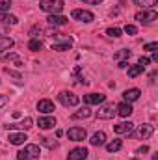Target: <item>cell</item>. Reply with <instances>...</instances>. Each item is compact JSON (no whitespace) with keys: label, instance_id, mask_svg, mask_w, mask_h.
Segmentation results:
<instances>
[{"label":"cell","instance_id":"obj_29","mask_svg":"<svg viewBox=\"0 0 158 160\" xmlns=\"http://www.w3.org/2000/svg\"><path fill=\"white\" fill-rule=\"evenodd\" d=\"M39 142L45 145V147H48V149L58 147V142H56V140H52V138H39Z\"/></svg>","mask_w":158,"mask_h":160},{"label":"cell","instance_id":"obj_1","mask_svg":"<svg viewBox=\"0 0 158 160\" xmlns=\"http://www.w3.org/2000/svg\"><path fill=\"white\" fill-rule=\"evenodd\" d=\"M39 155H41L39 145L28 143L24 149H21V151L17 153V160H39Z\"/></svg>","mask_w":158,"mask_h":160},{"label":"cell","instance_id":"obj_30","mask_svg":"<svg viewBox=\"0 0 158 160\" xmlns=\"http://www.w3.org/2000/svg\"><path fill=\"white\" fill-rule=\"evenodd\" d=\"M28 48H30V50H34V52H37V50L43 48V43H41L39 39H36V38H34V39H30V43H28Z\"/></svg>","mask_w":158,"mask_h":160},{"label":"cell","instance_id":"obj_41","mask_svg":"<svg viewBox=\"0 0 158 160\" xmlns=\"http://www.w3.org/2000/svg\"><path fill=\"white\" fill-rule=\"evenodd\" d=\"M151 62H158V52H153V58H151Z\"/></svg>","mask_w":158,"mask_h":160},{"label":"cell","instance_id":"obj_18","mask_svg":"<svg viewBox=\"0 0 158 160\" xmlns=\"http://www.w3.org/2000/svg\"><path fill=\"white\" fill-rule=\"evenodd\" d=\"M37 125H39V128H43V130H48V128H54L56 127V119L52 116H45V118H39Z\"/></svg>","mask_w":158,"mask_h":160},{"label":"cell","instance_id":"obj_24","mask_svg":"<svg viewBox=\"0 0 158 160\" xmlns=\"http://www.w3.org/2000/svg\"><path fill=\"white\" fill-rule=\"evenodd\" d=\"M13 45H15V41L11 39V38H0V52H4V50H9Z\"/></svg>","mask_w":158,"mask_h":160},{"label":"cell","instance_id":"obj_17","mask_svg":"<svg viewBox=\"0 0 158 160\" xmlns=\"http://www.w3.org/2000/svg\"><path fill=\"white\" fill-rule=\"evenodd\" d=\"M140 95H141V91L138 88H132V89H126L123 93V99H125V102H134V101L140 99Z\"/></svg>","mask_w":158,"mask_h":160},{"label":"cell","instance_id":"obj_21","mask_svg":"<svg viewBox=\"0 0 158 160\" xmlns=\"http://www.w3.org/2000/svg\"><path fill=\"white\" fill-rule=\"evenodd\" d=\"M2 62H11V63H15L17 67L22 65V60H21L15 52H7V54H4V56H2Z\"/></svg>","mask_w":158,"mask_h":160},{"label":"cell","instance_id":"obj_42","mask_svg":"<svg viewBox=\"0 0 158 160\" xmlns=\"http://www.w3.org/2000/svg\"><path fill=\"white\" fill-rule=\"evenodd\" d=\"M132 160H138V158H132Z\"/></svg>","mask_w":158,"mask_h":160},{"label":"cell","instance_id":"obj_25","mask_svg":"<svg viewBox=\"0 0 158 160\" xmlns=\"http://www.w3.org/2000/svg\"><path fill=\"white\" fill-rule=\"evenodd\" d=\"M121 147H123V142H121V140H114V142L106 143V151H108V153H116Z\"/></svg>","mask_w":158,"mask_h":160},{"label":"cell","instance_id":"obj_5","mask_svg":"<svg viewBox=\"0 0 158 160\" xmlns=\"http://www.w3.org/2000/svg\"><path fill=\"white\" fill-rule=\"evenodd\" d=\"M58 99H60V102H62L63 106H77L80 102V99L75 93H71V91H62V93L58 95Z\"/></svg>","mask_w":158,"mask_h":160},{"label":"cell","instance_id":"obj_38","mask_svg":"<svg viewBox=\"0 0 158 160\" xmlns=\"http://www.w3.org/2000/svg\"><path fill=\"white\" fill-rule=\"evenodd\" d=\"M147 151H149V147H147V145H143V147H140L136 153H138V155H143V153H147Z\"/></svg>","mask_w":158,"mask_h":160},{"label":"cell","instance_id":"obj_27","mask_svg":"<svg viewBox=\"0 0 158 160\" xmlns=\"http://www.w3.org/2000/svg\"><path fill=\"white\" fill-rule=\"evenodd\" d=\"M158 0H134V4L136 6H140V8H143V9H149V8H155V4H156Z\"/></svg>","mask_w":158,"mask_h":160},{"label":"cell","instance_id":"obj_2","mask_svg":"<svg viewBox=\"0 0 158 160\" xmlns=\"http://www.w3.org/2000/svg\"><path fill=\"white\" fill-rule=\"evenodd\" d=\"M39 9L48 15H58L63 9V0H39Z\"/></svg>","mask_w":158,"mask_h":160},{"label":"cell","instance_id":"obj_33","mask_svg":"<svg viewBox=\"0 0 158 160\" xmlns=\"http://www.w3.org/2000/svg\"><path fill=\"white\" fill-rule=\"evenodd\" d=\"M123 30H125V34H128V36H136V34H138V28H136L134 24H126Z\"/></svg>","mask_w":158,"mask_h":160},{"label":"cell","instance_id":"obj_37","mask_svg":"<svg viewBox=\"0 0 158 160\" xmlns=\"http://www.w3.org/2000/svg\"><path fill=\"white\" fill-rule=\"evenodd\" d=\"M6 104H7V97H6V95H0V108L6 106Z\"/></svg>","mask_w":158,"mask_h":160},{"label":"cell","instance_id":"obj_23","mask_svg":"<svg viewBox=\"0 0 158 160\" xmlns=\"http://www.w3.org/2000/svg\"><path fill=\"white\" fill-rule=\"evenodd\" d=\"M89 116H91L89 106H84L82 110H78V112H75V114H73V119H87Z\"/></svg>","mask_w":158,"mask_h":160},{"label":"cell","instance_id":"obj_36","mask_svg":"<svg viewBox=\"0 0 158 160\" xmlns=\"http://www.w3.org/2000/svg\"><path fill=\"white\" fill-rule=\"evenodd\" d=\"M149 63H151V60H149V58H145V56H141V58L138 60V65H141L143 69H145V67H147Z\"/></svg>","mask_w":158,"mask_h":160},{"label":"cell","instance_id":"obj_39","mask_svg":"<svg viewBox=\"0 0 158 160\" xmlns=\"http://www.w3.org/2000/svg\"><path fill=\"white\" fill-rule=\"evenodd\" d=\"M126 65H128V62H126V60H121V62H119V69H125V67H126Z\"/></svg>","mask_w":158,"mask_h":160},{"label":"cell","instance_id":"obj_40","mask_svg":"<svg viewBox=\"0 0 158 160\" xmlns=\"http://www.w3.org/2000/svg\"><path fill=\"white\" fill-rule=\"evenodd\" d=\"M82 2H86V4H93V6H95V4H101L102 0H82Z\"/></svg>","mask_w":158,"mask_h":160},{"label":"cell","instance_id":"obj_20","mask_svg":"<svg viewBox=\"0 0 158 160\" xmlns=\"http://www.w3.org/2000/svg\"><path fill=\"white\" fill-rule=\"evenodd\" d=\"M73 47V39L71 38H67V39L63 41V43H52V50H56V52H63V50H69Z\"/></svg>","mask_w":158,"mask_h":160},{"label":"cell","instance_id":"obj_6","mask_svg":"<svg viewBox=\"0 0 158 160\" xmlns=\"http://www.w3.org/2000/svg\"><path fill=\"white\" fill-rule=\"evenodd\" d=\"M153 132H155V127L151 125V123H145V125H141L132 136L134 138H138V140H147V138H151L153 136Z\"/></svg>","mask_w":158,"mask_h":160},{"label":"cell","instance_id":"obj_12","mask_svg":"<svg viewBox=\"0 0 158 160\" xmlns=\"http://www.w3.org/2000/svg\"><path fill=\"white\" fill-rule=\"evenodd\" d=\"M87 149L86 147H77V149H73L69 155H67V160H86L87 158Z\"/></svg>","mask_w":158,"mask_h":160},{"label":"cell","instance_id":"obj_31","mask_svg":"<svg viewBox=\"0 0 158 160\" xmlns=\"http://www.w3.org/2000/svg\"><path fill=\"white\" fill-rule=\"evenodd\" d=\"M143 50H147V52H156V50H158V43H156V41H153V43L143 45Z\"/></svg>","mask_w":158,"mask_h":160},{"label":"cell","instance_id":"obj_11","mask_svg":"<svg viewBox=\"0 0 158 160\" xmlns=\"http://www.w3.org/2000/svg\"><path fill=\"white\" fill-rule=\"evenodd\" d=\"M7 140H9L11 145H22V143L28 140V136L24 134V130H22V132H9Z\"/></svg>","mask_w":158,"mask_h":160},{"label":"cell","instance_id":"obj_22","mask_svg":"<svg viewBox=\"0 0 158 160\" xmlns=\"http://www.w3.org/2000/svg\"><path fill=\"white\" fill-rule=\"evenodd\" d=\"M0 22L2 24H17L19 22V19L15 17V15H9V13H0Z\"/></svg>","mask_w":158,"mask_h":160},{"label":"cell","instance_id":"obj_10","mask_svg":"<svg viewBox=\"0 0 158 160\" xmlns=\"http://www.w3.org/2000/svg\"><path fill=\"white\" fill-rule=\"evenodd\" d=\"M32 123H34L32 118H24L21 123H7L6 128H7V130H15V128H19V130H28V128H32Z\"/></svg>","mask_w":158,"mask_h":160},{"label":"cell","instance_id":"obj_16","mask_svg":"<svg viewBox=\"0 0 158 160\" xmlns=\"http://www.w3.org/2000/svg\"><path fill=\"white\" fill-rule=\"evenodd\" d=\"M67 17H63V15H48V19H47V22L50 24V26H63V24H67Z\"/></svg>","mask_w":158,"mask_h":160},{"label":"cell","instance_id":"obj_13","mask_svg":"<svg viewBox=\"0 0 158 160\" xmlns=\"http://www.w3.org/2000/svg\"><path fill=\"white\" fill-rule=\"evenodd\" d=\"M37 110H39L41 114H52L54 112V102L50 101V99H41L39 102H37Z\"/></svg>","mask_w":158,"mask_h":160},{"label":"cell","instance_id":"obj_19","mask_svg":"<svg viewBox=\"0 0 158 160\" xmlns=\"http://www.w3.org/2000/svg\"><path fill=\"white\" fill-rule=\"evenodd\" d=\"M89 143H91V145H95V147H99V145H104V143H106V134H104L102 130H101V132H95V134L91 136Z\"/></svg>","mask_w":158,"mask_h":160},{"label":"cell","instance_id":"obj_26","mask_svg":"<svg viewBox=\"0 0 158 160\" xmlns=\"http://www.w3.org/2000/svg\"><path fill=\"white\" fill-rule=\"evenodd\" d=\"M143 71H145V69H143L141 65H132V67H128V77H130V78H136V77H140Z\"/></svg>","mask_w":158,"mask_h":160},{"label":"cell","instance_id":"obj_7","mask_svg":"<svg viewBox=\"0 0 158 160\" xmlns=\"http://www.w3.org/2000/svg\"><path fill=\"white\" fill-rule=\"evenodd\" d=\"M114 116H116L114 104H104L97 110V119H114Z\"/></svg>","mask_w":158,"mask_h":160},{"label":"cell","instance_id":"obj_14","mask_svg":"<svg viewBox=\"0 0 158 160\" xmlns=\"http://www.w3.org/2000/svg\"><path fill=\"white\" fill-rule=\"evenodd\" d=\"M132 128H134V123L132 121H123V123L114 125V132L116 134H130Z\"/></svg>","mask_w":158,"mask_h":160},{"label":"cell","instance_id":"obj_4","mask_svg":"<svg viewBox=\"0 0 158 160\" xmlns=\"http://www.w3.org/2000/svg\"><path fill=\"white\" fill-rule=\"evenodd\" d=\"M71 17L75 19V21H80V22H93V19H95V15L91 13V11H87V9H73V13H71Z\"/></svg>","mask_w":158,"mask_h":160},{"label":"cell","instance_id":"obj_15","mask_svg":"<svg viewBox=\"0 0 158 160\" xmlns=\"http://www.w3.org/2000/svg\"><path fill=\"white\" fill-rule=\"evenodd\" d=\"M134 110H132V106H130V102H121L116 106V114L121 116V118H130V114H132Z\"/></svg>","mask_w":158,"mask_h":160},{"label":"cell","instance_id":"obj_35","mask_svg":"<svg viewBox=\"0 0 158 160\" xmlns=\"http://www.w3.org/2000/svg\"><path fill=\"white\" fill-rule=\"evenodd\" d=\"M4 73H6V75H9V77H15L17 80L22 78V77H21V73H17V71H11V69H7V67L4 69Z\"/></svg>","mask_w":158,"mask_h":160},{"label":"cell","instance_id":"obj_3","mask_svg":"<svg viewBox=\"0 0 158 160\" xmlns=\"http://www.w3.org/2000/svg\"><path fill=\"white\" fill-rule=\"evenodd\" d=\"M134 19H136L138 22H141V24H149V22H153V21H156L158 19V11L155 9V8H149V9L138 11Z\"/></svg>","mask_w":158,"mask_h":160},{"label":"cell","instance_id":"obj_34","mask_svg":"<svg viewBox=\"0 0 158 160\" xmlns=\"http://www.w3.org/2000/svg\"><path fill=\"white\" fill-rule=\"evenodd\" d=\"M11 6V0H0V13H6Z\"/></svg>","mask_w":158,"mask_h":160},{"label":"cell","instance_id":"obj_28","mask_svg":"<svg viewBox=\"0 0 158 160\" xmlns=\"http://www.w3.org/2000/svg\"><path fill=\"white\" fill-rule=\"evenodd\" d=\"M130 56H132V52H130L128 48H121L119 52L114 54V58H116V60H126V58H130Z\"/></svg>","mask_w":158,"mask_h":160},{"label":"cell","instance_id":"obj_9","mask_svg":"<svg viewBox=\"0 0 158 160\" xmlns=\"http://www.w3.org/2000/svg\"><path fill=\"white\" fill-rule=\"evenodd\" d=\"M104 101H106V95H102V93H87V95H84V102L87 106H91V104H102Z\"/></svg>","mask_w":158,"mask_h":160},{"label":"cell","instance_id":"obj_32","mask_svg":"<svg viewBox=\"0 0 158 160\" xmlns=\"http://www.w3.org/2000/svg\"><path fill=\"white\" fill-rule=\"evenodd\" d=\"M106 36H110V38H121V28H108Z\"/></svg>","mask_w":158,"mask_h":160},{"label":"cell","instance_id":"obj_8","mask_svg":"<svg viewBox=\"0 0 158 160\" xmlns=\"http://www.w3.org/2000/svg\"><path fill=\"white\" fill-rule=\"evenodd\" d=\"M67 136H69V140H71V142H84V140L87 138V132H86V128L73 127V128H69V130H67Z\"/></svg>","mask_w":158,"mask_h":160}]
</instances>
